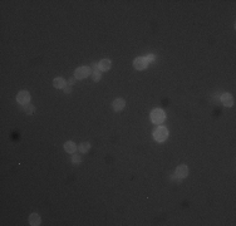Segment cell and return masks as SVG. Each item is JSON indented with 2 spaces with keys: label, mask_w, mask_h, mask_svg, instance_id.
I'll use <instances>...</instances> for the list:
<instances>
[{
  "label": "cell",
  "mask_w": 236,
  "mask_h": 226,
  "mask_svg": "<svg viewBox=\"0 0 236 226\" xmlns=\"http://www.w3.org/2000/svg\"><path fill=\"white\" fill-rule=\"evenodd\" d=\"M151 120L153 123H162L165 121V112L162 109H158V108H156L152 110L151 113Z\"/></svg>",
  "instance_id": "obj_2"
},
{
  "label": "cell",
  "mask_w": 236,
  "mask_h": 226,
  "mask_svg": "<svg viewBox=\"0 0 236 226\" xmlns=\"http://www.w3.org/2000/svg\"><path fill=\"white\" fill-rule=\"evenodd\" d=\"M98 67H99V69L101 70H108L109 68H111V60L109 59H102L99 63H98Z\"/></svg>",
  "instance_id": "obj_11"
},
{
  "label": "cell",
  "mask_w": 236,
  "mask_h": 226,
  "mask_svg": "<svg viewBox=\"0 0 236 226\" xmlns=\"http://www.w3.org/2000/svg\"><path fill=\"white\" fill-rule=\"evenodd\" d=\"M29 223H30L32 226H38V225H40V216H39L38 213H32V215L29 216Z\"/></svg>",
  "instance_id": "obj_9"
},
{
  "label": "cell",
  "mask_w": 236,
  "mask_h": 226,
  "mask_svg": "<svg viewBox=\"0 0 236 226\" xmlns=\"http://www.w3.org/2000/svg\"><path fill=\"white\" fill-rule=\"evenodd\" d=\"M24 110L28 113V115H33L34 110H35V107L28 103V104H25V105H24Z\"/></svg>",
  "instance_id": "obj_14"
},
{
  "label": "cell",
  "mask_w": 236,
  "mask_h": 226,
  "mask_svg": "<svg viewBox=\"0 0 236 226\" xmlns=\"http://www.w3.org/2000/svg\"><path fill=\"white\" fill-rule=\"evenodd\" d=\"M221 102L225 107H231L233 104V98L230 93H225V94L221 95Z\"/></svg>",
  "instance_id": "obj_7"
},
{
  "label": "cell",
  "mask_w": 236,
  "mask_h": 226,
  "mask_svg": "<svg viewBox=\"0 0 236 226\" xmlns=\"http://www.w3.org/2000/svg\"><path fill=\"white\" fill-rule=\"evenodd\" d=\"M82 160H81V156H78V155H73V157H72V162L73 163H75V165H78V163H79Z\"/></svg>",
  "instance_id": "obj_16"
},
{
  "label": "cell",
  "mask_w": 236,
  "mask_h": 226,
  "mask_svg": "<svg viewBox=\"0 0 236 226\" xmlns=\"http://www.w3.org/2000/svg\"><path fill=\"white\" fill-rule=\"evenodd\" d=\"M74 80H75L74 78H70V79H69V85H73V84H74Z\"/></svg>",
  "instance_id": "obj_19"
},
{
  "label": "cell",
  "mask_w": 236,
  "mask_h": 226,
  "mask_svg": "<svg viewBox=\"0 0 236 226\" xmlns=\"http://www.w3.org/2000/svg\"><path fill=\"white\" fill-rule=\"evenodd\" d=\"M89 148H91V145H89L88 142H83V143H81V146H79V151H81L82 153L88 152Z\"/></svg>",
  "instance_id": "obj_13"
},
{
  "label": "cell",
  "mask_w": 236,
  "mask_h": 226,
  "mask_svg": "<svg viewBox=\"0 0 236 226\" xmlns=\"http://www.w3.org/2000/svg\"><path fill=\"white\" fill-rule=\"evenodd\" d=\"M64 150H65L68 153H74V152H75V150H77V146H75V143H74V142L68 141V142H65V143H64Z\"/></svg>",
  "instance_id": "obj_10"
},
{
  "label": "cell",
  "mask_w": 236,
  "mask_h": 226,
  "mask_svg": "<svg viewBox=\"0 0 236 226\" xmlns=\"http://www.w3.org/2000/svg\"><path fill=\"white\" fill-rule=\"evenodd\" d=\"M124 107H126V102H124V99H122V98H117V99L113 102V109L117 110V112L122 110Z\"/></svg>",
  "instance_id": "obj_8"
},
{
  "label": "cell",
  "mask_w": 236,
  "mask_h": 226,
  "mask_svg": "<svg viewBox=\"0 0 236 226\" xmlns=\"http://www.w3.org/2000/svg\"><path fill=\"white\" fill-rule=\"evenodd\" d=\"M53 84H54L55 88H64L65 87V79L62 78V77H58L53 80Z\"/></svg>",
  "instance_id": "obj_12"
},
{
  "label": "cell",
  "mask_w": 236,
  "mask_h": 226,
  "mask_svg": "<svg viewBox=\"0 0 236 226\" xmlns=\"http://www.w3.org/2000/svg\"><path fill=\"white\" fill-rule=\"evenodd\" d=\"M153 137H154V140H156L157 142H163V141H166L167 137H168V131H167V128H166V127H162V126L157 127V128L154 130V132H153Z\"/></svg>",
  "instance_id": "obj_1"
},
{
  "label": "cell",
  "mask_w": 236,
  "mask_h": 226,
  "mask_svg": "<svg viewBox=\"0 0 236 226\" xmlns=\"http://www.w3.org/2000/svg\"><path fill=\"white\" fill-rule=\"evenodd\" d=\"M89 74H92V69L89 67H79V68H77L75 72H74V77L77 79H84Z\"/></svg>",
  "instance_id": "obj_3"
},
{
  "label": "cell",
  "mask_w": 236,
  "mask_h": 226,
  "mask_svg": "<svg viewBox=\"0 0 236 226\" xmlns=\"http://www.w3.org/2000/svg\"><path fill=\"white\" fill-rule=\"evenodd\" d=\"M187 175H188V167L186 165H180L176 168V176L178 178H185Z\"/></svg>",
  "instance_id": "obj_6"
},
{
  "label": "cell",
  "mask_w": 236,
  "mask_h": 226,
  "mask_svg": "<svg viewBox=\"0 0 236 226\" xmlns=\"http://www.w3.org/2000/svg\"><path fill=\"white\" fill-rule=\"evenodd\" d=\"M17 100H18V103L25 105V104H28L29 100H30V94H29L27 90H22V92L18 93V95H17Z\"/></svg>",
  "instance_id": "obj_4"
},
{
  "label": "cell",
  "mask_w": 236,
  "mask_h": 226,
  "mask_svg": "<svg viewBox=\"0 0 236 226\" xmlns=\"http://www.w3.org/2000/svg\"><path fill=\"white\" fill-rule=\"evenodd\" d=\"M91 75H92V79H93L94 82H98V80L101 79V77H102V74H101L99 70H93Z\"/></svg>",
  "instance_id": "obj_15"
},
{
  "label": "cell",
  "mask_w": 236,
  "mask_h": 226,
  "mask_svg": "<svg viewBox=\"0 0 236 226\" xmlns=\"http://www.w3.org/2000/svg\"><path fill=\"white\" fill-rule=\"evenodd\" d=\"M156 59V55L154 54H148L147 57H146V60H147V63H152L153 60Z\"/></svg>",
  "instance_id": "obj_17"
},
{
  "label": "cell",
  "mask_w": 236,
  "mask_h": 226,
  "mask_svg": "<svg viewBox=\"0 0 236 226\" xmlns=\"http://www.w3.org/2000/svg\"><path fill=\"white\" fill-rule=\"evenodd\" d=\"M70 92H72V88H70V87H64V93L69 94Z\"/></svg>",
  "instance_id": "obj_18"
},
{
  "label": "cell",
  "mask_w": 236,
  "mask_h": 226,
  "mask_svg": "<svg viewBox=\"0 0 236 226\" xmlns=\"http://www.w3.org/2000/svg\"><path fill=\"white\" fill-rule=\"evenodd\" d=\"M147 60H146V58L144 57H138V58H136L134 59V62H133V65H134V68L137 69V70H143V69H146L147 68Z\"/></svg>",
  "instance_id": "obj_5"
}]
</instances>
